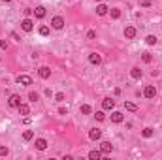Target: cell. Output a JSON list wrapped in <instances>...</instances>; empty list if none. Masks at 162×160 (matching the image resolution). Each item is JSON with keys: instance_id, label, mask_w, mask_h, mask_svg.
Instances as JSON below:
<instances>
[{"instance_id": "16", "label": "cell", "mask_w": 162, "mask_h": 160, "mask_svg": "<svg viewBox=\"0 0 162 160\" xmlns=\"http://www.w3.org/2000/svg\"><path fill=\"white\" fill-rule=\"evenodd\" d=\"M123 119H124V117H123L121 111H113L111 113V123H123Z\"/></svg>"}, {"instance_id": "10", "label": "cell", "mask_w": 162, "mask_h": 160, "mask_svg": "<svg viewBox=\"0 0 162 160\" xmlns=\"http://www.w3.org/2000/svg\"><path fill=\"white\" fill-rule=\"evenodd\" d=\"M36 149H38V151H45V149H47V140L38 137V140H36Z\"/></svg>"}, {"instance_id": "19", "label": "cell", "mask_w": 162, "mask_h": 160, "mask_svg": "<svg viewBox=\"0 0 162 160\" xmlns=\"http://www.w3.org/2000/svg\"><path fill=\"white\" fill-rule=\"evenodd\" d=\"M100 156H102V151H91L89 153V158L91 160H100Z\"/></svg>"}, {"instance_id": "26", "label": "cell", "mask_w": 162, "mask_h": 160, "mask_svg": "<svg viewBox=\"0 0 162 160\" xmlns=\"http://www.w3.org/2000/svg\"><path fill=\"white\" fill-rule=\"evenodd\" d=\"M142 60H143L145 64H149L151 60H153V57H151V53H143V57H142Z\"/></svg>"}, {"instance_id": "5", "label": "cell", "mask_w": 162, "mask_h": 160, "mask_svg": "<svg viewBox=\"0 0 162 160\" xmlns=\"http://www.w3.org/2000/svg\"><path fill=\"white\" fill-rule=\"evenodd\" d=\"M38 76H40L41 79H49V77H51V68H47V66H41V68L38 70Z\"/></svg>"}, {"instance_id": "4", "label": "cell", "mask_w": 162, "mask_h": 160, "mask_svg": "<svg viewBox=\"0 0 162 160\" xmlns=\"http://www.w3.org/2000/svg\"><path fill=\"white\" fill-rule=\"evenodd\" d=\"M21 28H23L25 32H32V28H34V23H32V19H23L21 21Z\"/></svg>"}, {"instance_id": "13", "label": "cell", "mask_w": 162, "mask_h": 160, "mask_svg": "<svg viewBox=\"0 0 162 160\" xmlns=\"http://www.w3.org/2000/svg\"><path fill=\"white\" fill-rule=\"evenodd\" d=\"M34 17H36V19H44V17H45V8H44V6H38V8L34 9Z\"/></svg>"}, {"instance_id": "3", "label": "cell", "mask_w": 162, "mask_h": 160, "mask_svg": "<svg viewBox=\"0 0 162 160\" xmlns=\"http://www.w3.org/2000/svg\"><path fill=\"white\" fill-rule=\"evenodd\" d=\"M143 96H145V98H155V96H157V87H153V85H147V87H145V91H143Z\"/></svg>"}, {"instance_id": "2", "label": "cell", "mask_w": 162, "mask_h": 160, "mask_svg": "<svg viewBox=\"0 0 162 160\" xmlns=\"http://www.w3.org/2000/svg\"><path fill=\"white\" fill-rule=\"evenodd\" d=\"M51 27L55 28V30H60V28L64 27V19H62L60 15H57V17H53V19H51Z\"/></svg>"}, {"instance_id": "25", "label": "cell", "mask_w": 162, "mask_h": 160, "mask_svg": "<svg viewBox=\"0 0 162 160\" xmlns=\"http://www.w3.org/2000/svg\"><path fill=\"white\" fill-rule=\"evenodd\" d=\"M142 136H143V137H151V136H153V128H143Z\"/></svg>"}, {"instance_id": "36", "label": "cell", "mask_w": 162, "mask_h": 160, "mask_svg": "<svg viewBox=\"0 0 162 160\" xmlns=\"http://www.w3.org/2000/svg\"><path fill=\"white\" fill-rule=\"evenodd\" d=\"M2 2H12V0H2Z\"/></svg>"}, {"instance_id": "23", "label": "cell", "mask_w": 162, "mask_h": 160, "mask_svg": "<svg viewBox=\"0 0 162 160\" xmlns=\"http://www.w3.org/2000/svg\"><path fill=\"white\" fill-rule=\"evenodd\" d=\"M110 13H111V19H119V17H121V9L113 8V9H110Z\"/></svg>"}, {"instance_id": "18", "label": "cell", "mask_w": 162, "mask_h": 160, "mask_svg": "<svg viewBox=\"0 0 162 160\" xmlns=\"http://www.w3.org/2000/svg\"><path fill=\"white\" fill-rule=\"evenodd\" d=\"M17 109H19V113H21V115H28V113H30V108H28L27 104H21Z\"/></svg>"}, {"instance_id": "30", "label": "cell", "mask_w": 162, "mask_h": 160, "mask_svg": "<svg viewBox=\"0 0 162 160\" xmlns=\"http://www.w3.org/2000/svg\"><path fill=\"white\" fill-rule=\"evenodd\" d=\"M9 155V149L8 147H0V156H8Z\"/></svg>"}, {"instance_id": "32", "label": "cell", "mask_w": 162, "mask_h": 160, "mask_svg": "<svg viewBox=\"0 0 162 160\" xmlns=\"http://www.w3.org/2000/svg\"><path fill=\"white\" fill-rule=\"evenodd\" d=\"M59 115H68V109L66 108H59Z\"/></svg>"}, {"instance_id": "15", "label": "cell", "mask_w": 162, "mask_h": 160, "mask_svg": "<svg viewBox=\"0 0 162 160\" xmlns=\"http://www.w3.org/2000/svg\"><path fill=\"white\" fill-rule=\"evenodd\" d=\"M107 12H110V8H107L106 4H98V6H96V13H98L100 17H102V15H106Z\"/></svg>"}, {"instance_id": "7", "label": "cell", "mask_w": 162, "mask_h": 160, "mask_svg": "<svg viewBox=\"0 0 162 160\" xmlns=\"http://www.w3.org/2000/svg\"><path fill=\"white\" fill-rule=\"evenodd\" d=\"M89 137H91L92 141H96V140H100V137H102V130H100V128H92V130L89 132Z\"/></svg>"}, {"instance_id": "24", "label": "cell", "mask_w": 162, "mask_h": 160, "mask_svg": "<svg viewBox=\"0 0 162 160\" xmlns=\"http://www.w3.org/2000/svg\"><path fill=\"white\" fill-rule=\"evenodd\" d=\"M38 98H40L38 92H34V91H30V92H28V100H30V102H38Z\"/></svg>"}, {"instance_id": "34", "label": "cell", "mask_w": 162, "mask_h": 160, "mask_svg": "<svg viewBox=\"0 0 162 160\" xmlns=\"http://www.w3.org/2000/svg\"><path fill=\"white\" fill-rule=\"evenodd\" d=\"M12 38H13V40H17V41H21V38H19L17 32H12Z\"/></svg>"}, {"instance_id": "28", "label": "cell", "mask_w": 162, "mask_h": 160, "mask_svg": "<svg viewBox=\"0 0 162 160\" xmlns=\"http://www.w3.org/2000/svg\"><path fill=\"white\" fill-rule=\"evenodd\" d=\"M94 117H96V121H100V123H102V121L106 119V115H104V111H96V115H94Z\"/></svg>"}, {"instance_id": "9", "label": "cell", "mask_w": 162, "mask_h": 160, "mask_svg": "<svg viewBox=\"0 0 162 160\" xmlns=\"http://www.w3.org/2000/svg\"><path fill=\"white\" fill-rule=\"evenodd\" d=\"M102 108L104 109H113L115 108V100L113 98H104L102 100Z\"/></svg>"}, {"instance_id": "8", "label": "cell", "mask_w": 162, "mask_h": 160, "mask_svg": "<svg viewBox=\"0 0 162 160\" xmlns=\"http://www.w3.org/2000/svg\"><path fill=\"white\" fill-rule=\"evenodd\" d=\"M124 38L126 40H134L136 38V28L134 27H126L124 28Z\"/></svg>"}, {"instance_id": "29", "label": "cell", "mask_w": 162, "mask_h": 160, "mask_svg": "<svg viewBox=\"0 0 162 160\" xmlns=\"http://www.w3.org/2000/svg\"><path fill=\"white\" fill-rule=\"evenodd\" d=\"M64 98H66V96H64V92H57V94H55V100H57V102H64Z\"/></svg>"}, {"instance_id": "37", "label": "cell", "mask_w": 162, "mask_h": 160, "mask_svg": "<svg viewBox=\"0 0 162 160\" xmlns=\"http://www.w3.org/2000/svg\"><path fill=\"white\" fill-rule=\"evenodd\" d=\"M96 2H102V0H96Z\"/></svg>"}, {"instance_id": "11", "label": "cell", "mask_w": 162, "mask_h": 160, "mask_svg": "<svg viewBox=\"0 0 162 160\" xmlns=\"http://www.w3.org/2000/svg\"><path fill=\"white\" fill-rule=\"evenodd\" d=\"M17 83H19V85H32V77H30V76H25V73H23V76L17 77Z\"/></svg>"}, {"instance_id": "20", "label": "cell", "mask_w": 162, "mask_h": 160, "mask_svg": "<svg viewBox=\"0 0 162 160\" xmlns=\"http://www.w3.org/2000/svg\"><path fill=\"white\" fill-rule=\"evenodd\" d=\"M32 137H34V132H32V130H25V132H23V140H25V141H30Z\"/></svg>"}, {"instance_id": "22", "label": "cell", "mask_w": 162, "mask_h": 160, "mask_svg": "<svg viewBox=\"0 0 162 160\" xmlns=\"http://www.w3.org/2000/svg\"><path fill=\"white\" fill-rule=\"evenodd\" d=\"M145 41H147V45H157V36L151 34V36H147V38H145Z\"/></svg>"}, {"instance_id": "6", "label": "cell", "mask_w": 162, "mask_h": 160, "mask_svg": "<svg viewBox=\"0 0 162 160\" xmlns=\"http://www.w3.org/2000/svg\"><path fill=\"white\" fill-rule=\"evenodd\" d=\"M100 151H102V155H110V153L113 151V145H111L110 141H102V143H100Z\"/></svg>"}, {"instance_id": "14", "label": "cell", "mask_w": 162, "mask_h": 160, "mask_svg": "<svg viewBox=\"0 0 162 160\" xmlns=\"http://www.w3.org/2000/svg\"><path fill=\"white\" fill-rule=\"evenodd\" d=\"M130 76H132V79H142V76H143V72L139 70L138 66H134V68L130 70Z\"/></svg>"}, {"instance_id": "21", "label": "cell", "mask_w": 162, "mask_h": 160, "mask_svg": "<svg viewBox=\"0 0 162 160\" xmlns=\"http://www.w3.org/2000/svg\"><path fill=\"white\" fill-rule=\"evenodd\" d=\"M79 111H81L83 115H89V113H91L92 109H91V105H89V104H83V105H81V108H79Z\"/></svg>"}, {"instance_id": "17", "label": "cell", "mask_w": 162, "mask_h": 160, "mask_svg": "<svg viewBox=\"0 0 162 160\" xmlns=\"http://www.w3.org/2000/svg\"><path fill=\"white\" fill-rule=\"evenodd\" d=\"M124 109L126 111H138V105L134 102H124Z\"/></svg>"}, {"instance_id": "12", "label": "cell", "mask_w": 162, "mask_h": 160, "mask_svg": "<svg viewBox=\"0 0 162 160\" xmlns=\"http://www.w3.org/2000/svg\"><path fill=\"white\" fill-rule=\"evenodd\" d=\"M89 62L91 64H100L102 62V55H98V53H91V55H89Z\"/></svg>"}, {"instance_id": "35", "label": "cell", "mask_w": 162, "mask_h": 160, "mask_svg": "<svg viewBox=\"0 0 162 160\" xmlns=\"http://www.w3.org/2000/svg\"><path fill=\"white\" fill-rule=\"evenodd\" d=\"M142 6H143V8H149V6H151V2H149V0H143Z\"/></svg>"}, {"instance_id": "31", "label": "cell", "mask_w": 162, "mask_h": 160, "mask_svg": "<svg viewBox=\"0 0 162 160\" xmlns=\"http://www.w3.org/2000/svg\"><path fill=\"white\" fill-rule=\"evenodd\" d=\"M87 38H89V40H94V38H96V32H94V30H89V32H87Z\"/></svg>"}, {"instance_id": "1", "label": "cell", "mask_w": 162, "mask_h": 160, "mask_svg": "<svg viewBox=\"0 0 162 160\" xmlns=\"http://www.w3.org/2000/svg\"><path fill=\"white\" fill-rule=\"evenodd\" d=\"M8 105H9V108H19V105H21V96L19 94H12L8 98Z\"/></svg>"}, {"instance_id": "33", "label": "cell", "mask_w": 162, "mask_h": 160, "mask_svg": "<svg viewBox=\"0 0 162 160\" xmlns=\"http://www.w3.org/2000/svg\"><path fill=\"white\" fill-rule=\"evenodd\" d=\"M0 47H2V49H8V41L2 40V41H0Z\"/></svg>"}, {"instance_id": "27", "label": "cell", "mask_w": 162, "mask_h": 160, "mask_svg": "<svg viewBox=\"0 0 162 160\" xmlns=\"http://www.w3.org/2000/svg\"><path fill=\"white\" fill-rule=\"evenodd\" d=\"M40 34L41 36H49V27H40Z\"/></svg>"}]
</instances>
